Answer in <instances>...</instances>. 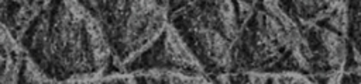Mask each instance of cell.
<instances>
[{"label":"cell","mask_w":361,"mask_h":84,"mask_svg":"<svg viewBox=\"0 0 361 84\" xmlns=\"http://www.w3.org/2000/svg\"><path fill=\"white\" fill-rule=\"evenodd\" d=\"M20 81L23 83H45V81H52L51 77L47 76V73L30 57L27 53L24 57L23 69L20 73Z\"/></svg>","instance_id":"11"},{"label":"cell","mask_w":361,"mask_h":84,"mask_svg":"<svg viewBox=\"0 0 361 84\" xmlns=\"http://www.w3.org/2000/svg\"><path fill=\"white\" fill-rule=\"evenodd\" d=\"M168 21L175 27L193 56L202 64L207 78L213 74L231 71L233 42L227 41L217 31L199 24L178 7L168 10Z\"/></svg>","instance_id":"3"},{"label":"cell","mask_w":361,"mask_h":84,"mask_svg":"<svg viewBox=\"0 0 361 84\" xmlns=\"http://www.w3.org/2000/svg\"><path fill=\"white\" fill-rule=\"evenodd\" d=\"M357 64H361V52L355 48V45L347 36V57H345L344 70L354 67Z\"/></svg>","instance_id":"14"},{"label":"cell","mask_w":361,"mask_h":84,"mask_svg":"<svg viewBox=\"0 0 361 84\" xmlns=\"http://www.w3.org/2000/svg\"><path fill=\"white\" fill-rule=\"evenodd\" d=\"M361 84V64L343 70L341 84Z\"/></svg>","instance_id":"15"},{"label":"cell","mask_w":361,"mask_h":84,"mask_svg":"<svg viewBox=\"0 0 361 84\" xmlns=\"http://www.w3.org/2000/svg\"><path fill=\"white\" fill-rule=\"evenodd\" d=\"M234 3V8H235V15H237V24H238V28L241 29L245 22L251 18V15L254 14V6H252V1H233Z\"/></svg>","instance_id":"12"},{"label":"cell","mask_w":361,"mask_h":84,"mask_svg":"<svg viewBox=\"0 0 361 84\" xmlns=\"http://www.w3.org/2000/svg\"><path fill=\"white\" fill-rule=\"evenodd\" d=\"M47 1H0V21L8 28L17 42L32 21L44 11Z\"/></svg>","instance_id":"7"},{"label":"cell","mask_w":361,"mask_h":84,"mask_svg":"<svg viewBox=\"0 0 361 84\" xmlns=\"http://www.w3.org/2000/svg\"><path fill=\"white\" fill-rule=\"evenodd\" d=\"M278 6L293 20L322 25L338 6L337 0H283Z\"/></svg>","instance_id":"8"},{"label":"cell","mask_w":361,"mask_h":84,"mask_svg":"<svg viewBox=\"0 0 361 84\" xmlns=\"http://www.w3.org/2000/svg\"><path fill=\"white\" fill-rule=\"evenodd\" d=\"M254 14L233 42L231 71H271L283 55L300 45L302 36L295 21L278 1H252Z\"/></svg>","instance_id":"2"},{"label":"cell","mask_w":361,"mask_h":84,"mask_svg":"<svg viewBox=\"0 0 361 84\" xmlns=\"http://www.w3.org/2000/svg\"><path fill=\"white\" fill-rule=\"evenodd\" d=\"M151 69H169L190 77H207L202 64L169 21L162 34L145 50L135 56L124 67V71L128 73Z\"/></svg>","instance_id":"4"},{"label":"cell","mask_w":361,"mask_h":84,"mask_svg":"<svg viewBox=\"0 0 361 84\" xmlns=\"http://www.w3.org/2000/svg\"><path fill=\"white\" fill-rule=\"evenodd\" d=\"M348 39L361 52V0L348 1Z\"/></svg>","instance_id":"10"},{"label":"cell","mask_w":361,"mask_h":84,"mask_svg":"<svg viewBox=\"0 0 361 84\" xmlns=\"http://www.w3.org/2000/svg\"><path fill=\"white\" fill-rule=\"evenodd\" d=\"M182 10L186 15L199 24L217 31L227 41L234 42L240 34L234 3L221 1H182Z\"/></svg>","instance_id":"6"},{"label":"cell","mask_w":361,"mask_h":84,"mask_svg":"<svg viewBox=\"0 0 361 84\" xmlns=\"http://www.w3.org/2000/svg\"><path fill=\"white\" fill-rule=\"evenodd\" d=\"M307 48L312 73L343 71L347 57V36L319 27L313 22L295 21Z\"/></svg>","instance_id":"5"},{"label":"cell","mask_w":361,"mask_h":84,"mask_svg":"<svg viewBox=\"0 0 361 84\" xmlns=\"http://www.w3.org/2000/svg\"><path fill=\"white\" fill-rule=\"evenodd\" d=\"M102 24L114 64L120 71L145 50L168 24L169 3L86 1L82 3Z\"/></svg>","instance_id":"1"},{"label":"cell","mask_w":361,"mask_h":84,"mask_svg":"<svg viewBox=\"0 0 361 84\" xmlns=\"http://www.w3.org/2000/svg\"><path fill=\"white\" fill-rule=\"evenodd\" d=\"M271 71H292V73L310 74L312 67L306 60V57L302 55L299 45H296L283 55V57L274 66Z\"/></svg>","instance_id":"9"},{"label":"cell","mask_w":361,"mask_h":84,"mask_svg":"<svg viewBox=\"0 0 361 84\" xmlns=\"http://www.w3.org/2000/svg\"><path fill=\"white\" fill-rule=\"evenodd\" d=\"M313 83H320V84H341V77L343 71H326V73H314V74H307Z\"/></svg>","instance_id":"13"}]
</instances>
